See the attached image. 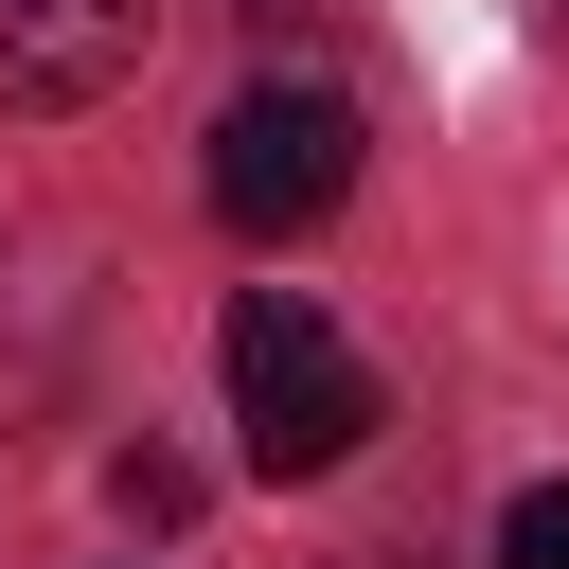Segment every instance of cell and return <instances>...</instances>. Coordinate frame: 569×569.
Listing matches in <instances>:
<instances>
[{
    "instance_id": "obj_5",
    "label": "cell",
    "mask_w": 569,
    "mask_h": 569,
    "mask_svg": "<svg viewBox=\"0 0 569 569\" xmlns=\"http://www.w3.org/2000/svg\"><path fill=\"white\" fill-rule=\"evenodd\" d=\"M498 569H569V480H533V498L498 516Z\"/></svg>"
},
{
    "instance_id": "obj_2",
    "label": "cell",
    "mask_w": 569,
    "mask_h": 569,
    "mask_svg": "<svg viewBox=\"0 0 569 569\" xmlns=\"http://www.w3.org/2000/svg\"><path fill=\"white\" fill-rule=\"evenodd\" d=\"M213 213L267 249V231H320L338 196H356V89H320V71H267V89H231V124H213Z\"/></svg>"
},
{
    "instance_id": "obj_3",
    "label": "cell",
    "mask_w": 569,
    "mask_h": 569,
    "mask_svg": "<svg viewBox=\"0 0 569 569\" xmlns=\"http://www.w3.org/2000/svg\"><path fill=\"white\" fill-rule=\"evenodd\" d=\"M160 36V0H0V107H89L124 89Z\"/></svg>"
},
{
    "instance_id": "obj_1",
    "label": "cell",
    "mask_w": 569,
    "mask_h": 569,
    "mask_svg": "<svg viewBox=\"0 0 569 569\" xmlns=\"http://www.w3.org/2000/svg\"><path fill=\"white\" fill-rule=\"evenodd\" d=\"M213 373H231V427H249L267 480H338V462L373 445V373H356V338H338L302 284H249L231 338H213Z\"/></svg>"
},
{
    "instance_id": "obj_4",
    "label": "cell",
    "mask_w": 569,
    "mask_h": 569,
    "mask_svg": "<svg viewBox=\"0 0 569 569\" xmlns=\"http://www.w3.org/2000/svg\"><path fill=\"white\" fill-rule=\"evenodd\" d=\"M107 498H124L142 533H178V516H196V462H160V445H124V462H107Z\"/></svg>"
}]
</instances>
